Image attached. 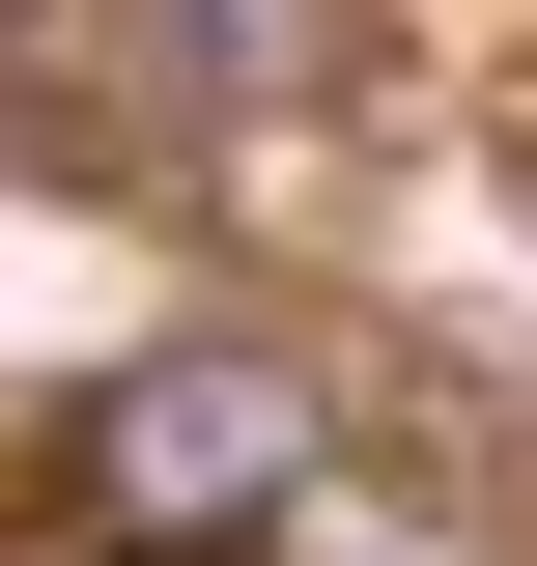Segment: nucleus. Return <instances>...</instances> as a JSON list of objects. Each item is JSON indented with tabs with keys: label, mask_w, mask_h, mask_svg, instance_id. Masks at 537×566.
Wrapping results in <instances>:
<instances>
[{
	"label": "nucleus",
	"mask_w": 537,
	"mask_h": 566,
	"mask_svg": "<svg viewBox=\"0 0 537 566\" xmlns=\"http://www.w3.org/2000/svg\"><path fill=\"white\" fill-rule=\"evenodd\" d=\"M57 510H85L114 566H255L283 510H312V368H255V340H141V368H85Z\"/></svg>",
	"instance_id": "f257e3e1"
},
{
	"label": "nucleus",
	"mask_w": 537,
	"mask_h": 566,
	"mask_svg": "<svg viewBox=\"0 0 537 566\" xmlns=\"http://www.w3.org/2000/svg\"><path fill=\"white\" fill-rule=\"evenodd\" d=\"M85 566H114V538H85Z\"/></svg>",
	"instance_id": "f03ea898"
}]
</instances>
